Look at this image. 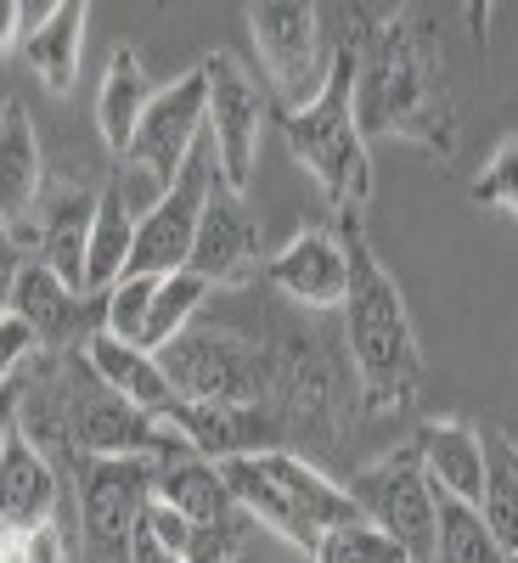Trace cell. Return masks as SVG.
Returning <instances> with one entry per match:
<instances>
[{
	"mask_svg": "<svg viewBox=\"0 0 518 563\" xmlns=\"http://www.w3.org/2000/svg\"><path fill=\"white\" fill-rule=\"evenodd\" d=\"M355 119H361V135H400L434 158L456 153L445 52L417 23V12H384L378 34H372L366 57H361Z\"/></svg>",
	"mask_w": 518,
	"mask_h": 563,
	"instance_id": "obj_1",
	"label": "cell"
},
{
	"mask_svg": "<svg viewBox=\"0 0 518 563\" xmlns=\"http://www.w3.org/2000/svg\"><path fill=\"white\" fill-rule=\"evenodd\" d=\"M339 238L350 249V299H344V350L361 384V406L372 417L406 411L417 384H422V350H417V327L406 310L400 282L384 271V260L372 254L366 225L339 220Z\"/></svg>",
	"mask_w": 518,
	"mask_h": 563,
	"instance_id": "obj_2",
	"label": "cell"
},
{
	"mask_svg": "<svg viewBox=\"0 0 518 563\" xmlns=\"http://www.w3.org/2000/svg\"><path fill=\"white\" fill-rule=\"evenodd\" d=\"M378 23L384 12L361 7L355 34H333V74H327L321 97L299 113H276L294 158L310 169V180L321 186L327 209L339 220H361L372 203V153H366V135L355 119V79H361V57H366L372 34H378Z\"/></svg>",
	"mask_w": 518,
	"mask_h": 563,
	"instance_id": "obj_3",
	"label": "cell"
},
{
	"mask_svg": "<svg viewBox=\"0 0 518 563\" xmlns=\"http://www.w3.org/2000/svg\"><path fill=\"white\" fill-rule=\"evenodd\" d=\"M220 474L231 485V501L243 507V519L282 536L288 547H299L305 558L316 552V541L339 525H355L361 512L350 501L344 485H333L316 462L294 456V451H260V456H231L220 462Z\"/></svg>",
	"mask_w": 518,
	"mask_h": 563,
	"instance_id": "obj_4",
	"label": "cell"
},
{
	"mask_svg": "<svg viewBox=\"0 0 518 563\" xmlns=\"http://www.w3.org/2000/svg\"><path fill=\"white\" fill-rule=\"evenodd\" d=\"M158 366L175 400H209V406H271L282 378V361L265 344L231 333L220 321H192L180 339L158 350Z\"/></svg>",
	"mask_w": 518,
	"mask_h": 563,
	"instance_id": "obj_5",
	"label": "cell"
},
{
	"mask_svg": "<svg viewBox=\"0 0 518 563\" xmlns=\"http://www.w3.org/2000/svg\"><path fill=\"white\" fill-rule=\"evenodd\" d=\"M249 40L265 68V97L276 113H299L321 97L333 74V34H327V7H299V0H265L243 12Z\"/></svg>",
	"mask_w": 518,
	"mask_h": 563,
	"instance_id": "obj_6",
	"label": "cell"
},
{
	"mask_svg": "<svg viewBox=\"0 0 518 563\" xmlns=\"http://www.w3.org/2000/svg\"><path fill=\"white\" fill-rule=\"evenodd\" d=\"M203 85H209V147L220 164V186L225 192H249V180L260 169V147H265V124L276 119L260 74H249L231 52H214L198 63Z\"/></svg>",
	"mask_w": 518,
	"mask_h": 563,
	"instance_id": "obj_7",
	"label": "cell"
},
{
	"mask_svg": "<svg viewBox=\"0 0 518 563\" xmlns=\"http://www.w3.org/2000/svg\"><path fill=\"white\" fill-rule=\"evenodd\" d=\"M344 490H350L361 519L400 547L406 563H434V485H429V474H422L411 445L361 467Z\"/></svg>",
	"mask_w": 518,
	"mask_h": 563,
	"instance_id": "obj_8",
	"label": "cell"
},
{
	"mask_svg": "<svg viewBox=\"0 0 518 563\" xmlns=\"http://www.w3.org/2000/svg\"><path fill=\"white\" fill-rule=\"evenodd\" d=\"M153 467L135 456H85L79 467V530L85 563H130V530L153 496Z\"/></svg>",
	"mask_w": 518,
	"mask_h": 563,
	"instance_id": "obj_9",
	"label": "cell"
},
{
	"mask_svg": "<svg viewBox=\"0 0 518 563\" xmlns=\"http://www.w3.org/2000/svg\"><path fill=\"white\" fill-rule=\"evenodd\" d=\"M214 180H220V164H214V147H209V135H203L198 147H192V158L180 164V175H175V186L164 192V203L147 220H135V254H130V271L135 276L186 271Z\"/></svg>",
	"mask_w": 518,
	"mask_h": 563,
	"instance_id": "obj_10",
	"label": "cell"
},
{
	"mask_svg": "<svg viewBox=\"0 0 518 563\" xmlns=\"http://www.w3.org/2000/svg\"><path fill=\"white\" fill-rule=\"evenodd\" d=\"M203 135H209V85H203V68H186L169 85L153 90L147 113H141V130H135L130 153L119 164L147 169L153 180L175 186L180 164L192 158V147H198Z\"/></svg>",
	"mask_w": 518,
	"mask_h": 563,
	"instance_id": "obj_11",
	"label": "cell"
},
{
	"mask_svg": "<svg viewBox=\"0 0 518 563\" xmlns=\"http://www.w3.org/2000/svg\"><path fill=\"white\" fill-rule=\"evenodd\" d=\"M164 422L175 429V440L203 456V462H231V456H260V451H282L288 422L276 406H209V400H169Z\"/></svg>",
	"mask_w": 518,
	"mask_h": 563,
	"instance_id": "obj_12",
	"label": "cell"
},
{
	"mask_svg": "<svg viewBox=\"0 0 518 563\" xmlns=\"http://www.w3.org/2000/svg\"><path fill=\"white\" fill-rule=\"evenodd\" d=\"M68 440H74L79 456H135V462H164V456L186 451L164 417L141 411V406H130V400H119L108 389L74 400Z\"/></svg>",
	"mask_w": 518,
	"mask_h": 563,
	"instance_id": "obj_13",
	"label": "cell"
},
{
	"mask_svg": "<svg viewBox=\"0 0 518 563\" xmlns=\"http://www.w3.org/2000/svg\"><path fill=\"white\" fill-rule=\"evenodd\" d=\"M265 282L299 310H344L350 299V249L339 231L310 225L265 260Z\"/></svg>",
	"mask_w": 518,
	"mask_h": 563,
	"instance_id": "obj_14",
	"label": "cell"
},
{
	"mask_svg": "<svg viewBox=\"0 0 518 563\" xmlns=\"http://www.w3.org/2000/svg\"><path fill=\"white\" fill-rule=\"evenodd\" d=\"M12 316L34 333L40 350H68V344H85L102 327V299L68 288L52 265L29 260L18 276V294H12Z\"/></svg>",
	"mask_w": 518,
	"mask_h": 563,
	"instance_id": "obj_15",
	"label": "cell"
},
{
	"mask_svg": "<svg viewBox=\"0 0 518 563\" xmlns=\"http://www.w3.org/2000/svg\"><path fill=\"white\" fill-rule=\"evenodd\" d=\"M254 265H260V225H254V214L243 209V198L225 192V186L214 180L186 271H198L209 288H225V282H243Z\"/></svg>",
	"mask_w": 518,
	"mask_h": 563,
	"instance_id": "obj_16",
	"label": "cell"
},
{
	"mask_svg": "<svg viewBox=\"0 0 518 563\" xmlns=\"http://www.w3.org/2000/svg\"><path fill=\"white\" fill-rule=\"evenodd\" d=\"M434 496H456L467 507L485 501V434L462 417H429L411 440Z\"/></svg>",
	"mask_w": 518,
	"mask_h": 563,
	"instance_id": "obj_17",
	"label": "cell"
},
{
	"mask_svg": "<svg viewBox=\"0 0 518 563\" xmlns=\"http://www.w3.org/2000/svg\"><path fill=\"white\" fill-rule=\"evenodd\" d=\"M90 220H97V192L85 186H45L34 209V260L52 265L68 288L85 294V249H90Z\"/></svg>",
	"mask_w": 518,
	"mask_h": 563,
	"instance_id": "obj_18",
	"label": "cell"
},
{
	"mask_svg": "<svg viewBox=\"0 0 518 563\" xmlns=\"http://www.w3.org/2000/svg\"><path fill=\"white\" fill-rule=\"evenodd\" d=\"M45 198V153H40V135L34 119L18 97L0 102V225L18 231L34 220Z\"/></svg>",
	"mask_w": 518,
	"mask_h": 563,
	"instance_id": "obj_19",
	"label": "cell"
},
{
	"mask_svg": "<svg viewBox=\"0 0 518 563\" xmlns=\"http://www.w3.org/2000/svg\"><path fill=\"white\" fill-rule=\"evenodd\" d=\"M57 501H63V485H57V467L29 434H18L0 456V525L12 536L23 530H40L57 519Z\"/></svg>",
	"mask_w": 518,
	"mask_h": 563,
	"instance_id": "obj_20",
	"label": "cell"
},
{
	"mask_svg": "<svg viewBox=\"0 0 518 563\" xmlns=\"http://www.w3.org/2000/svg\"><path fill=\"white\" fill-rule=\"evenodd\" d=\"M79 355H85V372L97 378V389H108V395H119V400H130L141 411H153V417L169 411L175 389H169V378H164V366H158L153 350L119 344L113 333H102V327H97V333L79 344Z\"/></svg>",
	"mask_w": 518,
	"mask_h": 563,
	"instance_id": "obj_21",
	"label": "cell"
},
{
	"mask_svg": "<svg viewBox=\"0 0 518 563\" xmlns=\"http://www.w3.org/2000/svg\"><path fill=\"white\" fill-rule=\"evenodd\" d=\"M153 501L175 507L192 525H243V507L231 501L220 462H203L192 451H175L153 467Z\"/></svg>",
	"mask_w": 518,
	"mask_h": 563,
	"instance_id": "obj_22",
	"label": "cell"
},
{
	"mask_svg": "<svg viewBox=\"0 0 518 563\" xmlns=\"http://www.w3.org/2000/svg\"><path fill=\"white\" fill-rule=\"evenodd\" d=\"M85 23L90 12L63 0V7H29V29H23V63L45 79V90L68 97L79 79V57H85Z\"/></svg>",
	"mask_w": 518,
	"mask_h": 563,
	"instance_id": "obj_23",
	"label": "cell"
},
{
	"mask_svg": "<svg viewBox=\"0 0 518 563\" xmlns=\"http://www.w3.org/2000/svg\"><path fill=\"white\" fill-rule=\"evenodd\" d=\"M147 102H153V79H147V68H141V57L130 52V45H119V52L108 57L102 90H97V135H102V147L113 158L130 153Z\"/></svg>",
	"mask_w": 518,
	"mask_h": 563,
	"instance_id": "obj_24",
	"label": "cell"
},
{
	"mask_svg": "<svg viewBox=\"0 0 518 563\" xmlns=\"http://www.w3.org/2000/svg\"><path fill=\"white\" fill-rule=\"evenodd\" d=\"M135 254V214L124 209V192L108 180L97 192V220H90V249H85V294L102 299L113 282L130 271Z\"/></svg>",
	"mask_w": 518,
	"mask_h": 563,
	"instance_id": "obj_25",
	"label": "cell"
},
{
	"mask_svg": "<svg viewBox=\"0 0 518 563\" xmlns=\"http://www.w3.org/2000/svg\"><path fill=\"white\" fill-rule=\"evenodd\" d=\"M485 525L502 547L507 563H518V440L513 434H485Z\"/></svg>",
	"mask_w": 518,
	"mask_h": 563,
	"instance_id": "obj_26",
	"label": "cell"
},
{
	"mask_svg": "<svg viewBox=\"0 0 518 563\" xmlns=\"http://www.w3.org/2000/svg\"><path fill=\"white\" fill-rule=\"evenodd\" d=\"M434 563H507L485 512L456 496H434Z\"/></svg>",
	"mask_w": 518,
	"mask_h": 563,
	"instance_id": "obj_27",
	"label": "cell"
},
{
	"mask_svg": "<svg viewBox=\"0 0 518 563\" xmlns=\"http://www.w3.org/2000/svg\"><path fill=\"white\" fill-rule=\"evenodd\" d=\"M203 299H209V282H203L198 271H169V276H158V294H153V310H147V333H141V350L158 355L169 339H180L186 327L198 321Z\"/></svg>",
	"mask_w": 518,
	"mask_h": 563,
	"instance_id": "obj_28",
	"label": "cell"
},
{
	"mask_svg": "<svg viewBox=\"0 0 518 563\" xmlns=\"http://www.w3.org/2000/svg\"><path fill=\"white\" fill-rule=\"evenodd\" d=\"M153 294H158V276H135V271H124L113 288L102 294V333H113L119 344H135V350H141Z\"/></svg>",
	"mask_w": 518,
	"mask_h": 563,
	"instance_id": "obj_29",
	"label": "cell"
},
{
	"mask_svg": "<svg viewBox=\"0 0 518 563\" xmlns=\"http://www.w3.org/2000/svg\"><path fill=\"white\" fill-rule=\"evenodd\" d=\"M310 563H406L400 547L384 536V530H372L366 519L355 525H339V530H327L310 552Z\"/></svg>",
	"mask_w": 518,
	"mask_h": 563,
	"instance_id": "obj_30",
	"label": "cell"
},
{
	"mask_svg": "<svg viewBox=\"0 0 518 563\" xmlns=\"http://www.w3.org/2000/svg\"><path fill=\"white\" fill-rule=\"evenodd\" d=\"M467 203H474V209H502L518 225V135L496 141V153L485 158L474 186H467Z\"/></svg>",
	"mask_w": 518,
	"mask_h": 563,
	"instance_id": "obj_31",
	"label": "cell"
},
{
	"mask_svg": "<svg viewBox=\"0 0 518 563\" xmlns=\"http://www.w3.org/2000/svg\"><path fill=\"white\" fill-rule=\"evenodd\" d=\"M40 344H34V333H29V327L7 310V316H0V389H7V384H18V372L29 366V355H34Z\"/></svg>",
	"mask_w": 518,
	"mask_h": 563,
	"instance_id": "obj_32",
	"label": "cell"
},
{
	"mask_svg": "<svg viewBox=\"0 0 518 563\" xmlns=\"http://www.w3.org/2000/svg\"><path fill=\"white\" fill-rule=\"evenodd\" d=\"M7 563H68V541H63L57 525L23 530V536H12V558Z\"/></svg>",
	"mask_w": 518,
	"mask_h": 563,
	"instance_id": "obj_33",
	"label": "cell"
},
{
	"mask_svg": "<svg viewBox=\"0 0 518 563\" xmlns=\"http://www.w3.org/2000/svg\"><path fill=\"white\" fill-rule=\"evenodd\" d=\"M23 249L12 243V231L7 225H0V316H7L12 310V294H18V276H23Z\"/></svg>",
	"mask_w": 518,
	"mask_h": 563,
	"instance_id": "obj_34",
	"label": "cell"
},
{
	"mask_svg": "<svg viewBox=\"0 0 518 563\" xmlns=\"http://www.w3.org/2000/svg\"><path fill=\"white\" fill-rule=\"evenodd\" d=\"M130 563H186L175 547H164L158 541V530L147 525V519H141L135 530H130Z\"/></svg>",
	"mask_w": 518,
	"mask_h": 563,
	"instance_id": "obj_35",
	"label": "cell"
},
{
	"mask_svg": "<svg viewBox=\"0 0 518 563\" xmlns=\"http://www.w3.org/2000/svg\"><path fill=\"white\" fill-rule=\"evenodd\" d=\"M18 422H23V378L0 389V456H7V445L18 440Z\"/></svg>",
	"mask_w": 518,
	"mask_h": 563,
	"instance_id": "obj_36",
	"label": "cell"
},
{
	"mask_svg": "<svg viewBox=\"0 0 518 563\" xmlns=\"http://www.w3.org/2000/svg\"><path fill=\"white\" fill-rule=\"evenodd\" d=\"M23 29H29V7H18V0H0V52L23 45Z\"/></svg>",
	"mask_w": 518,
	"mask_h": 563,
	"instance_id": "obj_37",
	"label": "cell"
},
{
	"mask_svg": "<svg viewBox=\"0 0 518 563\" xmlns=\"http://www.w3.org/2000/svg\"><path fill=\"white\" fill-rule=\"evenodd\" d=\"M7 558H12V530L0 525V563H7Z\"/></svg>",
	"mask_w": 518,
	"mask_h": 563,
	"instance_id": "obj_38",
	"label": "cell"
}]
</instances>
